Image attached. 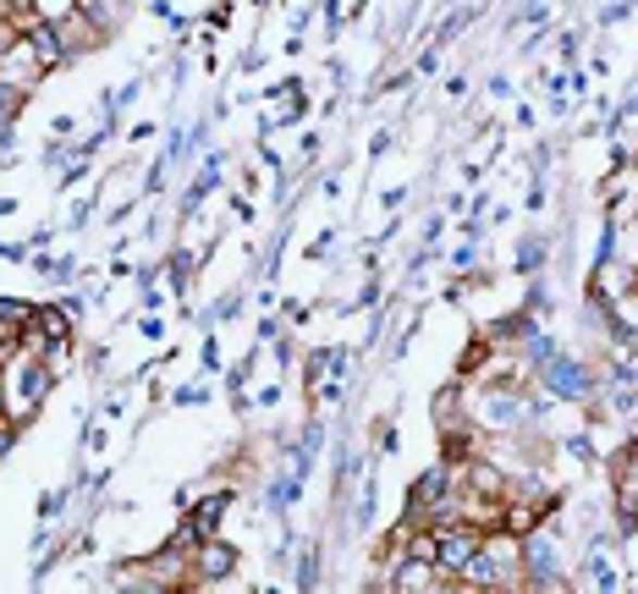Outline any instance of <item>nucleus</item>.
<instances>
[{
  "mask_svg": "<svg viewBox=\"0 0 638 594\" xmlns=\"http://www.w3.org/2000/svg\"><path fill=\"white\" fill-rule=\"evenodd\" d=\"M55 364L45 358V353H34V347H12L7 358H0V386H7V413H12V424H28L45 402H50V391H55Z\"/></svg>",
  "mask_w": 638,
  "mask_h": 594,
  "instance_id": "nucleus-1",
  "label": "nucleus"
},
{
  "mask_svg": "<svg viewBox=\"0 0 638 594\" xmlns=\"http://www.w3.org/2000/svg\"><path fill=\"white\" fill-rule=\"evenodd\" d=\"M458 479H463V463H435L424 468L413 484H408V501H402V518L408 523H446L458 518Z\"/></svg>",
  "mask_w": 638,
  "mask_h": 594,
  "instance_id": "nucleus-2",
  "label": "nucleus"
},
{
  "mask_svg": "<svg viewBox=\"0 0 638 594\" xmlns=\"http://www.w3.org/2000/svg\"><path fill=\"white\" fill-rule=\"evenodd\" d=\"M534 375H539V386H545L551 402H595L600 396V369L573 358V353H556L551 364H539Z\"/></svg>",
  "mask_w": 638,
  "mask_h": 594,
  "instance_id": "nucleus-3",
  "label": "nucleus"
},
{
  "mask_svg": "<svg viewBox=\"0 0 638 594\" xmlns=\"http://www.w3.org/2000/svg\"><path fill=\"white\" fill-rule=\"evenodd\" d=\"M232 501H237V490L193 495V501H188V518H182V529H176L171 540H176V545H188V551H199L204 540H215V534H221V518L232 513Z\"/></svg>",
  "mask_w": 638,
  "mask_h": 594,
  "instance_id": "nucleus-4",
  "label": "nucleus"
},
{
  "mask_svg": "<svg viewBox=\"0 0 638 594\" xmlns=\"http://www.w3.org/2000/svg\"><path fill=\"white\" fill-rule=\"evenodd\" d=\"M523 572H528V589H567V567H562V551H556V534H523Z\"/></svg>",
  "mask_w": 638,
  "mask_h": 594,
  "instance_id": "nucleus-5",
  "label": "nucleus"
},
{
  "mask_svg": "<svg viewBox=\"0 0 638 594\" xmlns=\"http://www.w3.org/2000/svg\"><path fill=\"white\" fill-rule=\"evenodd\" d=\"M237 561H242L237 545L215 534V540H204V545L193 551V583H226V578L237 572Z\"/></svg>",
  "mask_w": 638,
  "mask_h": 594,
  "instance_id": "nucleus-6",
  "label": "nucleus"
},
{
  "mask_svg": "<svg viewBox=\"0 0 638 594\" xmlns=\"http://www.w3.org/2000/svg\"><path fill=\"white\" fill-rule=\"evenodd\" d=\"M0 77L17 83L23 94H34L39 83H45V61L34 55V45H28V39H17L12 50H0Z\"/></svg>",
  "mask_w": 638,
  "mask_h": 594,
  "instance_id": "nucleus-7",
  "label": "nucleus"
},
{
  "mask_svg": "<svg viewBox=\"0 0 638 594\" xmlns=\"http://www.w3.org/2000/svg\"><path fill=\"white\" fill-rule=\"evenodd\" d=\"M23 39L34 45V55L45 61V72H50V66L77 61V55H72V45H66V34H61V23H28V28H23Z\"/></svg>",
  "mask_w": 638,
  "mask_h": 594,
  "instance_id": "nucleus-8",
  "label": "nucleus"
},
{
  "mask_svg": "<svg viewBox=\"0 0 638 594\" xmlns=\"http://www.w3.org/2000/svg\"><path fill=\"white\" fill-rule=\"evenodd\" d=\"M77 17H83L88 28H95L100 39H111V34H116V23H122L127 12H122V0H77Z\"/></svg>",
  "mask_w": 638,
  "mask_h": 594,
  "instance_id": "nucleus-9",
  "label": "nucleus"
},
{
  "mask_svg": "<svg viewBox=\"0 0 638 594\" xmlns=\"http://www.w3.org/2000/svg\"><path fill=\"white\" fill-rule=\"evenodd\" d=\"M215 188H221V154H215V160L204 165V177H199V182L188 188V199H182V220H193V215H199V204H204V199H210Z\"/></svg>",
  "mask_w": 638,
  "mask_h": 594,
  "instance_id": "nucleus-10",
  "label": "nucleus"
},
{
  "mask_svg": "<svg viewBox=\"0 0 638 594\" xmlns=\"http://www.w3.org/2000/svg\"><path fill=\"white\" fill-rule=\"evenodd\" d=\"M298 495H303V473H287V479H276V484H270V513H276V518H287L292 506H298Z\"/></svg>",
  "mask_w": 638,
  "mask_h": 594,
  "instance_id": "nucleus-11",
  "label": "nucleus"
},
{
  "mask_svg": "<svg viewBox=\"0 0 638 594\" xmlns=\"http://www.w3.org/2000/svg\"><path fill=\"white\" fill-rule=\"evenodd\" d=\"M556 353H562V347L551 342V336H539V330H528V336H523V364H528V369H539V364H551Z\"/></svg>",
  "mask_w": 638,
  "mask_h": 594,
  "instance_id": "nucleus-12",
  "label": "nucleus"
},
{
  "mask_svg": "<svg viewBox=\"0 0 638 594\" xmlns=\"http://www.w3.org/2000/svg\"><path fill=\"white\" fill-rule=\"evenodd\" d=\"M545 253H551V242H545V237H523V248H517V276H534V270L545 265Z\"/></svg>",
  "mask_w": 638,
  "mask_h": 594,
  "instance_id": "nucleus-13",
  "label": "nucleus"
},
{
  "mask_svg": "<svg viewBox=\"0 0 638 594\" xmlns=\"http://www.w3.org/2000/svg\"><path fill=\"white\" fill-rule=\"evenodd\" d=\"M34 308L39 303H23V298H0V325H12L17 336L28 330V319H34Z\"/></svg>",
  "mask_w": 638,
  "mask_h": 594,
  "instance_id": "nucleus-14",
  "label": "nucleus"
},
{
  "mask_svg": "<svg viewBox=\"0 0 638 594\" xmlns=\"http://www.w3.org/2000/svg\"><path fill=\"white\" fill-rule=\"evenodd\" d=\"M562 452H567L573 463H595V435H589V430H584V435H567Z\"/></svg>",
  "mask_w": 638,
  "mask_h": 594,
  "instance_id": "nucleus-15",
  "label": "nucleus"
},
{
  "mask_svg": "<svg viewBox=\"0 0 638 594\" xmlns=\"http://www.w3.org/2000/svg\"><path fill=\"white\" fill-rule=\"evenodd\" d=\"M298 589H320V551L309 545L303 561H298Z\"/></svg>",
  "mask_w": 638,
  "mask_h": 594,
  "instance_id": "nucleus-16",
  "label": "nucleus"
},
{
  "mask_svg": "<svg viewBox=\"0 0 638 594\" xmlns=\"http://www.w3.org/2000/svg\"><path fill=\"white\" fill-rule=\"evenodd\" d=\"M66 513V490H50L45 501H39V523H50V518H61Z\"/></svg>",
  "mask_w": 638,
  "mask_h": 594,
  "instance_id": "nucleus-17",
  "label": "nucleus"
},
{
  "mask_svg": "<svg viewBox=\"0 0 638 594\" xmlns=\"http://www.w3.org/2000/svg\"><path fill=\"white\" fill-rule=\"evenodd\" d=\"M633 12H638V0H616V7H605V12H600V23L611 28V23H627Z\"/></svg>",
  "mask_w": 638,
  "mask_h": 594,
  "instance_id": "nucleus-18",
  "label": "nucleus"
},
{
  "mask_svg": "<svg viewBox=\"0 0 638 594\" xmlns=\"http://www.w3.org/2000/svg\"><path fill=\"white\" fill-rule=\"evenodd\" d=\"M468 23H474V12H451V17L440 23V39H458V34H463Z\"/></svg>",
  "mask_w": 638,
  "mask_h": 594,
  "instance_id": "nucleus-19",
  "label": "nucleus"
},
{
  "mask_svg": "<svg viewBox=\"0 0 638 594\" xmlns=\"http://www.w3.org/2000/svg\"><path fill=\"white\" fill-rule=\"evenodd\" d=\"M176 402H182V407H199V402H210V391H204V386H182Z\"/></svg>",
  "mask_w": 638,
  "mask_h": 594,
  "instance_id": "nucleus-20",
  "label": "nucleus"
},
{
  "mask_svg": "<svg viewBox=\"0 0 638 594\" xmlns=\"http://www.w3.org/2000/svg\"><path fill=\"white\" fill-rule=\"evenodd\" d=\"M12 441H17V424H12V418H0V457L12 452Z\"/></svg>",
  "mask_w": 638,
  "mask_h": 594,
  "instance_id": "nucleus-21",
  "label": "nucleus"
},
{
  "mask_svg": "<svg viewBox=\"0 0 638 594\" xmlns=\"http://www.w3.org/2000/svg\"><path fill=\"white\" fill-rule=\"evenodd\" d=\"M380 303V281H363V292H358V308H375Z\"/></svg>",
  "mask_w": 638,
  "mask_h": 594,
  "instance_id": "nucleus-22",
  "label": "nucleus"
},
{
  "mask_svg": "<svg viewBox=\"0 0 638 594\" xmlns=\"http://www.w3.org/2000/svg\"><path fill=\"white\" fill-rule=\"evenodd\" d=\"M474 248H479V242H463L458 253H451V265H458V270H468V265H474Z\"/></svg>",
  "mask_w": 638,
  "mask_h": 594,
  "instance_id": "nucleus-23",
  "label": "nucleus"
},
{
  "mask_svg": "<svg viewBox=\"0 0 638 594\" xmlns=\"http://www.w3.org/2000/svg\"><path fill=\"white\" fill-rule=\"evenodd\" d=\"M204 369H210V375L221 369V342H215V336H210V342H204Z\"/></svg>",
  "mask_w": 638,
  "mask_h": 594,
  "instance_id": "nucleus-24",
  "label": "nucleus"
},
{
  "mask_svg": "<svg viewBox=\"0 0 638 594\" xmlns=\"http://www.w3.org/2000/svg\"><path fill=\"white\" fill-rule=\"evenodd\" d=\"M506 94H512V77L496 72V77H490V100H506Z\"/></svg>",
  "mask_w": 638,
  "mask_h": 594,
  "instance_id": "nucleus-25",
  "label": "nucleus"
},
{
  "mask_svg": "<svg viewBox=\"0 0 638 594\" xmlns=\"http://www.w3.org/2000/svg\"><path fill=\"white\" fill-rule=\"evenodd\" d=\"M325 253H330V231H320V237L309 242V260H325Z\"/></svg>",
  "mask_w": 638,
  "mask_h": 594,
  "instance_id": "nucleus-26",
  "label": "nucleus"
}]
</instances>
